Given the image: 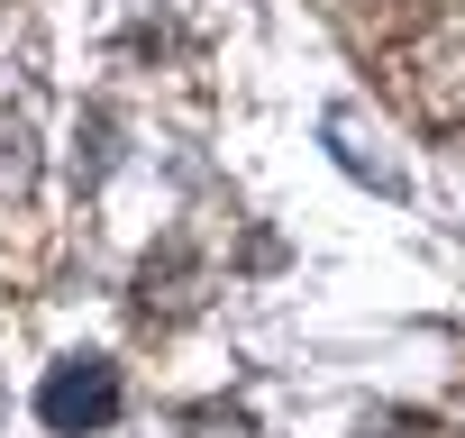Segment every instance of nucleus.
Here are the masks:
<instances>
[{"label": "nucleus", "instance_id": "f257e3e1", "mask_svg": "<svg viewBox=\"0 0 465 438\" xmlns=\"http://www.w3.org/2000/svg\"><path fill=\"white\" fill-rule=\"evenodd\" d=\"M37 411H46V429H64V438H83V429H101V420L119 411V374H110L101 356H74V365H55V374H46V393H37Z\"/></svg>", "mask_w": 465, "mask_h": 438}, {"label": "nucleus", "instance_id": "f03ea898", "mask_svg": "<svg viewBox=\"0 0 465 438\" xmlns=\"http://www.w3.org/2000/svg\"><path fill=\"white\" fill-rule=\"evenodd\" d=\"M329 137H338V155H347V174H365L374 192H401V164H392V155H374V146H365V128H356L347 110L329 119Z\"/></svg>", "mask_w": 465, "mask_h": 438}]
</instances>
